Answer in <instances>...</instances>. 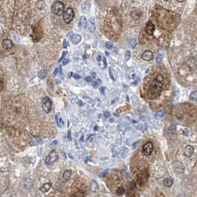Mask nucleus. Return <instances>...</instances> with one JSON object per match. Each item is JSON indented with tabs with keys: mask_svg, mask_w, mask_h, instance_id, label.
Returning a JSON list of instances; mask_svg holds the SVG:
<instances>
[{
	"mask_svg": "<svg viewBox=\"0 0 197 197\" xmlns=\"http://www.w3.org/2000/svg\"><path fill=\"white\" fill-rule=\"evenodd\" d=\"M162 83L158 82L154 80L151 84L149 90L148 92V98L151 99H154L158 97L162 92Z\"/></svg>",
	"mask_w": 197,
	"mask_h": 197,
	"instance_id": "obj_1",
	"label": "nucleus"
},
{
	"mask_svg": "<svg viewBox=\"0 0 197 197\" xmlns=\"http://www.w3.org/2000/svg\"><path fill=\"white\" fill-rule=\"evenodd\" d=\"M52 11L57 16L62 15L64 12V3H62L60 1H56L52 4Z\"/></svg>",
	"mask_w": 197,
	"mask_h": 197,
	"instance_id": "obj_2",
	"label": "nucleus"
},
{
	"mask_svg": "<svg viewBox=\"0 0 197 197\" xmlns=\"http://www.w3.org/2000/svg\"><path fill=\"white\" fill-rule=\"evenodd\" d=\"M74 16H75V13H74L73 8L68 7L65 11V12H64V13H63V20L66 24H69L73 21Z\"/></svg>",
	"mask_w": 197,
	"mask_h": 197,
	"instance_id": "obj_3",
	"label": "nucleus"
},
{
	"mask_svg": "<svg viewBox=\"0 0 197 197\" xmlns=\"http://www.w3.org/2000/svg\"><path fill=\"white\" fill-rule=\"evenodd\" d=\"M42 109L46 113H50L52 110V100L49 97H44L42 100Z\"/></svg>",
	"mask_w": 197,
	"mask_h": 197,
	"instance_id": "obj_4",
	"label": "nucleus"
},
{
	"mask_svg": "<svg viewBox=\"0 0 197 197\" xmlns=\"http://www.w3.org/2000/svg\"><path fill=\"white\" fill-rule=\"evenodd\" d=\"M58 160V155L56 153V151H52L46 157L45 163H46L47 166H52Z\"/></svg>",
	"mask_w": 197,
	"mask_h": 197,
	"instance_id": "obj_5",
	"label": "nucleus"
},
{
	"mask_svg": "<svg viewBox=\"0 0 197 197\" xmlns=\"http://www.w3.org/2000/svg\"><path fill=\"white\" fill-rule=\"evenodd\" d=\"M33 185V182L32 181V179L27 178V179H25L24 180H22V181L21 182V183H20V187H21L22 190L28 191H30L32 188Z\"/></svg>",
	"mask_w": 197,
	"mask_h": 197,
	"instance_id": "obj_6",
	"label": "nucleus"
},
{
	"mask_svg": "<svg viewBox=\"0 0 197 197\" xmlns=\"http://www.w3.org/2000/svg\"><path fill=\"white\" fill-rule=\"evenodd\" d=\"M153 148L154 146L151 142H147L145 144H144L143 147V150H142V153L144 156H149L152 153L153 151Z\"/></svg>",
	"mask_w": 197,
	"mask_h": 197,
	"instance_id": "obj_7",
	"label": "nucleus"
},
{
	"mask_svg": "<svg viewBox=\"0 0 197 197\" xmlns=\"http://www.w3.org/2000/svg\"><path fill=\"white\" fill-rule=\"evenodd\" d=\"M70 38V41L73 43V44H78L81 41V36L78 34V33H73L71 35V36L69 37Z\"/></svg>",
	"mask_w": 197,
	"mask_h": 197,
	"instance_id": "obj_8",
	"label": "nucleus"
},
{
	"mask_svg": "<svg viewBox=\"0 0 197 197\" xmlns=\"http://www.w3.org/2000/svg\"><path fill=\"white\" fill-rule=\"evenodd\" d=\"M194 152V148L193 147L191 146V145H187L186 147L184 149V151H183V154L184 156H185L187 157H190L193 155Z\"/></svg>",
	"mask_w": 197,
	"mask_h": 197,
	"instance_id": "obj_9",
	"label": "nucleus"
},
{
	"mask_svg": "<svg viewBox=\"0 0 197 197\" xmlns=\"http://www.w3.org/2000/svg\"><path fill=\"white\" fill-rule=\"evenodd\" d=\"M154 30H155L154 25L151 22H148L147 24L146 27H145V32L147 33V34L149 35V36H153Z\"/></svg>",
	"mask_w": 197,
	"mask_h": 197,
	"instance_id": "obj_10",
	"label": "nucleus"
},
{
	"mask_svg": "<svg viewBox=\"0 0 197 197\" xmlns=\"http://www.w3.org/2000/svg\"><path fill=\"white\" fill-rule=\"evenodd\" d=\"M87 26H88L89 30L91 33L94 32V30H95V21H94V17H91L89 19L88 22H87Z\"/></svg>",
	"mask_w": 197,
	"mask_h": 197,
	"instance_id": "obj_11",
	"label": "nucleus"
},
{
	"mask_svg": "<svg viewBox=\"0 0 197 197\" xmlns=\"http://www.w3.org/2000/svg\"><path fill=\"white\" fill-rule=\"evenodd\" d=\"M153 58L154 54L150 50H145L142 55V58L145 61H151V59H153Z\"/></svg>",
	"mask_w": 197,
	"mask_h": 197,
	"instance_id": "obj_12",
	"label": "nucleus"
},
{
	"mask_svg": "<svg viewBox=\"0 0 197 197\" xmlns=\"http://www.w3.org/2000/svg\"><path fill=\"white\" fill-rule=\"evenodd\" d=\"M196 62L197 61H196L193 58H191L187 61L186 64L187 67L189 68L191 70H193L196 68Z\"/></svg>",
	"mask_w": 197,
	"mask_h": 197,
	"instance_id": "obj_13",
	"label": "nucleus"
},
{
	"mask_svg": "<svg viewBox=\"0 0 197 197\" xmlns=\"http://www.w3.org/2000/svg\"><path fill=\"white\" fill-rule=\"evenodd\" d=\"M56 120L57 125H58V127H60V128L63 127L64 125V124H65L64 118V117L61 114H57L56 115Z\"/></svg>",
	"mask_w": 197,
	"mask_h": 197,
	"instance_id": "obj_14",
	"label": "nucleus"
},
{
	"mask_svg": "<svg viewBox=\"0 0 197 197\" xmlns=\"http://www.w3.org/2000/svg\"><path fill=\"white\" fill-rule=\"evenodd\" d=\"M2 47L5 49V50H11V48L13 46V44L11 40L10 39H5L3 42H2Z\"/></svg>",
	"mask_w": 197,
	"mask_h": 197,
	"instance_id": "obj_15",
	"label": "nucleus"
},
{
	"mask_svg": "<svg viewBox=\"0 0 197 197\" xmlns=\"http://www.w3.org/2000/svg\"><path fill=\"white\" fill-rule=\"evenodd\" d=\"M87 26V21H86V19L85 16H81L80 20H79V22H78V27L81 28V29H85Z\"/></svg>",
	"mask_w": 197,
	"mask_h": 197,
	"instance_id": "obj_16",
	"label": "nucleus"
},
{
	"mask_svg": "<svg viewBox=\"0 0 197 197\" xmlns=\"http://www.w3.org/2000/svg\"><path fill=\"white\" fill-rule=\"evenodd\" d=\"M131 16L132 17L133 19L137 20L140 19V17L142 16V13L140 11H134L131 13Z\"/></svg>",
	"mask_w": 197,
	"mask_h": 197,
	"instance_id": "obj_17",
	"label": "nucleus"
},
{
	"mask_svg": "<svg viewBox=\"0 0 197 197\" xmlns=\"http://www.w3.org/2000/svg\"><path fill=\"white\" fill-rule=\"evenodd\" d=\"M51 185H51V183H50V182L45 183V184H44V185L40 187V191H41L42 193H46V192H47L50 189Z\"/></svg>",
	"mask_w": 197,
	"mask_h": 197,
	"instance_id": "obj_18",
	"label": "nucleus"
},
{
	"mask_svg": "<svg viewBox=\"0 0 197 197\" xmlns=\"http://www.w3.org/2000/svg\"><path fill=\"white\" fill-rule=\"evenodd\" d=\"M173 183H174V181L171 178H166L163 182V184L166 187H171L173 185Z\"/></svg>",
	"mask_w": 197,
	"mask_h": 197,
	"instance_id": "obj_19",
	"label": "nucleus"
},
{
	"mask_svg": "<svg viewBox=\"0 0 197 197\" xmlns=\"http://www.w3.org/2000/svg\"><path fill=\"white\" fill-rule=\"evenodd\" d=\"M72 174H73V172L71 170H66L63 174V178L66 180H68L72 176Z\"/></svg>",
	"mask_w": 197,
	"mask_h": 197,
	"instance_id": "obj_20",
	"label": "nucleus"
},
{
	"mask_svg": "<svg viewBox=\"0 0 197 197\" xmlns=\"http://www.w3.org/2000/svg\"><path fill=\"white\" fill-rule=\"evenodd\" d=\"M47 71L46 69H42L41 70L38 74V76L40 79H44V78L47 77Z\"/></svg>",
	"mask_w": 197,
	"mask_h": 197,
	"instance_id": "obj_21",
	"label": "nucleus"
},
{
	"mask_svg": "<svg viewBox=\"0 0 197 197\" xmlns=\"http://www.w3.org/2000/svg\"><path fill=\"white\" fill-rule=\"evenodd\" d=\"M36 6L39 9V10H43L44 8V6H45V3L44 1L42 0H39L36 2Z\"/></svg>",
	"mask_w": 197,
	"mask_h": 197,
	"instance_id": "obj_22",
	"label": "nucleus"
},
{
	"mask_svg": "<svg viewBox=\"0 0 197 197\" xmlns=\"http://www.w3.org/2000/svg\"><path fill=\"white\" fill-rule=\"evenodd\" d=\"M190 100L192 101H196L197 100V91H194L190 95Z\"/></svg>",
	"mask_w": 197,
	"mask_h": 197,
	"instance_id": "obj_23",
	"label": "nucleus"
},
{
	"mask_svg": "<svg viewBox=\"0 0 197 197\" xmlns=\"http://www.w3.org/2000/svg\"><path fill=\"white\" fill-rule=\"evenodd\" d=\"M137 38H132V39H131L129 42V45L130 47H131V48H135L136 47V45H137Z\"/></svg>",
	"mask_w": 197,
	"mask_h": 197,
	"instance_id": "obj_24",
	"label": "nucleus"
},
{
	"mask_svg": "<svg viewBox=\"0 0 197 197\" xmlns=\"http://www.w3.org/2000/svg\"><path fill=\"white\" fill-rule=\"evenodd\" d=\"M125 193V189L123 187H119L117 190H116V193L118 195V196H121L123 195Z\"/></svg>",
	"mask_w": 197,
	"mask_h": 197,
	"instance_id": "obj_25",
	"label": "nucleus"
},
{
	"mask_svg": "<svg viewBox=\"0 0 197 197\" xmlns=\"http://www.w3.org/2000/svg\"><path fill=\"white\" fill-rule=\"evenodd\" d=\"M92 190L93 191H96L97 190H98V184H97V182L95 181H92Z\"/></svg>",
	"mask_w": 197,
	"mask_h": 197,
	"instance_id": "obj_26",
	"label": "nucleus"
},
{
	"mask_svg": "<svg viewBox=\"0 0 197 197\" xmlns=\"http://www.w3.org/2000/svg\"><path fill=\"white\" fill-rule=\"evenodd\" d=\"M131 58V52L129 50H127L125 52V56H124V59L125 61H128Z\"/></svg>",
	"mask_w": 197,
	"mask_h": 197,
	"instance_id": "obj_27",
	"label": "nucleus"
},
{
	"mask_svg": "<svg viewBox=\"0 0 197 197\" xmlns=\"http://www.w3.org/2000/svg\"><path fill=\"white\" fill-rule=\"evenodd\" d=\"M155 80L156 81H158V82L162 83V81H163V80H164V77H163V75H162V74H159V75H156Z\"/></svg>",
	"mask_w": 197,
	"mask_h": 197,
	"instance_id": "obj_28",
	"label": "nucleus"
},
{
	"mask_svg": "<svg viewBox=\"0 0 197 197\" xmlns=\"http://www.w3.org/2000/svg\"><path fill=\"white\" fill-rule=\"evenodd\" d=\"M164 114H165V110H161V111L158 112L156 113V117L158 118V119H160V118H161Z\"/></svg>",
	"mask_w": 197,
	"mask_h": 197,
	"instance_id": "obj_29",
	"label": "nucleus"
},
{
	"mask_svg": "<svg viewBox=\"0 0 197 197\" xmlns=\"http://www.w3.org/2000/svg\"><path fill=\"white\" fill-rule=\"evenodd\" d=\"M106 47L107 48V49H109V50H111V49H112V47H113V44L112 43V42H108L106 43Z\"/></svg>",
	"mask_w": 197,
	"mask_h": 197,
	"instance_id": "obj_30",
	"label": "nucleus"
},
{
	"mask_svg": "<svg viewBox=\"0 0 197 197\" xmlns=\"http://www.w3.org/2000/svg\"><path fill=\"white\" fill-rule=\"evenodd\" d=\"M100 83H101V81H100V80H98L97 81H93L92 82V86H93L94 87V88H97L98 86L100 84Z\"/></svg>",
	"mask_w": 197,
	"mask_h": 197,
	"instance_id": "obj_31",
	"label": "nucleus"
},
{
	"mask_svg": "<svg viewBox=\"0 0 197 197\" xmlns=\"http://www.w3.org/2000/svg\"><path fill=\"white\" fill-rule=\"evenodd\" d=\"M67 51H64V52H63L62 56H61V58H60V59L58 60V62H61L64 59V58H65V56H67Z\"/></svg>",
	"mask_w": 197,
	"mask_h": 197,
	"instance_id": "obj_32",
	"label": "nucleus"
},
{
	"mask_svg": "<svg viewBox=\"0 0 197 197\" xmlns=\"http://www.w3.org/2000/svg\"><path fill=\"white\" fill-rule=\"evenodd\" d=\"M76 197H84V193L82 191H78L75 194Z\"/></svg>",
	"mask_w": 197,
	"mask_h": 197,
	"instance_id": "obj_33",
	"label": "nucleus"
},
{
	"mask_svg": "<svg viewBox=\"0 0 197 197\" xmlns=\"http://www.w3.org/2000/svg\"><path fill=\"white\" fill-rule=\"evenodd\" d=\"M162 58H163V56H162V55H159L157 58H156V62L157 63H160L162 61Z\"/></svg>",
	"mask_w": 197,
	"mask_h": 197,
	"instance_id": "obj_34",
	"label": "nucleus"
},
{
	"mask_svg": "<svg viewBox=\"0 0 197 197\" xmlns=\"http://www.w3.org/2000/svg\"><path fill=\"white\" fill-rule=\"evenodd\" d=\"M102 61H103V68H106V65H107V62H106V58L103 57V60H102Z\"/></svg>",
	"mask_w": 197,
	"mask_h": 197,
	"instance_id": "obj_35",
	"label": "nucleus"
},
{
	"mask_svg": "<svg viewBox=\"0 0 197 197\" xmlns=\"http://www.w3.org/2000/svg\"><path fill=\"white\" fill-rule=\"evenodd\" d=\"M109 75H110V78H112V80L114 81V75H113V74H112V69H111V68H109Z\"/></svg>",
	"mask_w": 197,
	"mask_h": 197,
	"instance_id": "obj_36",
	"label": "nucleus"
},
{
	"mask_svg": "<svg viewBox=\"0 0 197 197\" xmlns=\"http://www.w3.org/2000/svg\"><path fill=\"white\" fill-rule=\"evenodd\" d=\"M104 117H106V118H109V117L111 116V114H110V113H109V112H104Z\"/></svg>",
	"mask_w": 197,
	"mask_h": 197,
	"instance_id": "obj_37",
	"label": "nucleus"
},
{
	"mask_svg": "<svg viewBox=\"0 0 197 197\" xmlns=\"http://www.w3.org/2000/svg\"><path fill=\"white\" fill-rule=\"evenodd\" d=\"M85 81H86V82H91V81H92V76H87L86 78H85Z\"/></svg>",
	"mask_w": 197,
	"mask_h": 197,
	"instance_id": "obj_38",
	"label": "nucleus"
},
{
	"mask_svg": "<svg viewBox=\"0 0 197 197\" xmlns=\"http://www.w3.org/2000/svg\"><path fill=\"white\" fill-rule=\"evenodd\" d=\"M68 47V43L67 42V40H64V43H63V47L64 48H67Z\"/></svg>",
	"mask_w": 197,
	"mask_h": 197,
	"instance_id": "obj_39",
	"label": "nucleus"
},
{
	"mask_svg": "<svg viewBox=\"0 0 197 197\" xmlns=\"http://www.w3.org/2000/svg\"><path fill=\"white\" fill-rule=\"evenodd\" d=\"M102 58H103V57H102L101 56H97V61L98 63H100L102 61Z\"/></svg>",
	"mask_w": 197,
	"mask_h": 197,
	"instance_id": "obj_40",
	"label": "nucleus"
},
{
	"mask_svg": "<svg viewBox=\"0 0 197 197\" xmlns=\"http://www.w3.org/2000/svg\"><path fill=\"white\" fill-rule=\"evenodd\" d=\"M68 63H69V59H65V60H64V61H63V65H67Z\"/></svg>",
	"mask_w": 197,
	"mask_h": 197,
	"instance_id": "obj_41",
	"label": "nucleus"
},
{
	"mask_svg": "<svg viewBox=\"0 0 197 197\" xmlns=\"http://www.w3.org/2000/svg\"><path fill=\"white\" fill-rule=\"evenodd\" d=\"M68 140H71V131H68Z\"/></svg>",
	"mask_w": 197,
	"mask_h": 197,
	"instance_id": "obj_42",
	"label": "nucleus"
},
{
	"mask_svg": "<svg viewBox=\"0 0 197 197\" xmlns=\"http://www.w3.org/2000/svg\"><path fill=\"white\" fill-rule=\"evenodd\" d=\"M73 76H74V78H75V79H79V78H81V77H80V76H79L78 75H77V74H75V75H74Z\"/></svg>",
	"mask_w": 197,
	"mask_h": 197,
	"instance_id": "obj_43",
	"label": "nucleus"
},
{
	"mask_svg": "<svg viewBox=\"0 0 197 197\" xmlns=\"http://www.w3.org/2000/svg\"><path fill=\"white\" fill-rule=\"evenodd\" d=\"M58 69H56L55 72H54V73H53V75H54V76H56V74L58 73Z\"/></svg>",
	"mask_w": 197,
	"mask_h": 197,
	"instance_id": "obj_44",
	"label": "nucleus"
},
{
	"mask_svg": "<svg viewBox=\"0 0 197 197\" xmlns=\"http://www.w3.org/2000/svg\"><path fill=\"white\" fill-rule=\"evenodd\" d=\"M137 143H138L137 142H136V143H134V144L132 145V148H136V146L137 145Z\"/></svg>",
	"mask_w": 197,
	"mask_h": 197,
	"instance_id": "obj_45",
	"label": "nucleus"
},
{
	"mask_svg": "<svg viewBox=\"0 0 197 197\" xmlns=\"http://www.w3.org/2000/svg\"><path fill=\"white\" fill-rule=\"evenodd\" d=\"M104 89H105L104 87H101V88H100V92H101V93H104Z\"/></svg>",
	"mask_w": 197,
	"mask_h": 197,
	"instance_id": "obj_46",
	"label": "nucleus"
},
{
	"mask_svg": "<svg viewBox=\"0 0 197 197\" xmlns=\"http://www.w3.org/2000/svg\"><path fill=\"white\" fill-rule=\"evenodd\" d=\"M95 75H95V73H92V76H93V77H92V78H95Z\"/></svg>",
	"mask_w": 197,
	"mask_h": 197,
	"instance_id": "obj_47",
	"label": "nucleus"
},
{
	"mask_svg": "<svg viewBox=\"0 0 197 197\" xmlns=\"http://www.w3.org/2000/svg\"><path fill=\"white\" fill-rule=\"evenodd\" d=\"M177 1H178L179 2H184L185 0H177Z\"/></svg>",
	"mask_w": 197,
	"mask_h": 197,
	"instance_id": "obj_48",
	"label": "nucleus"
},
{
	"mask_svg": "<svg viewBox=\"0 0 197 197\" xmlns=\"http://www.w3.org/2000/svg\"><path fill=\"white\" fill-rule=\"evenodd\" d=\"M106 56H109V52H106Z\"/></svg>",
	"mask_w": 197,
	"mask_h": 197,
	"instance_id": "obj_49",
	"label": "nucleus"
},
{
	"mask_svg": "<svg viewBox=\"0 0 197 197\" xmlns=\"http://www.w3.org/2000/svg\"><path fill=\"white\" fill-rule=\"evenodd\" d=\"M163 1H165V2H168L169 0H163Z\"/></svg>",
	"mask_w": 197,
	"mask_h": 197,
	"instance_id": "obj_50",
	"label": "nucleus"
},
{
	"mask_svg": "<svg viewBox=\"0 0 197 197\" xmlns=\"http://www.w3.org/2000/svg\"><path fill=\"white\" fill-rule=\"evenodd\" d=\"M196 61H197V59H196Z\"/></svg>",
	"mask_w": 197,
	"mask_h": 197,
	"instance_id": "obj_51",
	"label": "nucleus"
}]
</instances>
